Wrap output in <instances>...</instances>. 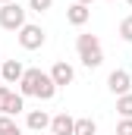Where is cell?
<instances>
[{
    "instance_id": "obj_10",
    "label": "cell",
    "mask_w": 132,
    "mask_h": 135,
    "mask_svg": "<svg viewBox=\"0 0 132 135\" xmlns=\"http://www.w3.org/2000/svg\"><path fill=\"white\" fill-rule=\"evenodd\" d=\"M76 50H79V57H82V54L104 50V47H101V38H98V35H79V38H76Z\"/></svg>"
},
{
    "instance_id": "obj_16",
    "label": "cell",
    "mask_w": 132,
    "mask_h": 135,
    "mask_svg": "<svg viewBox=\"0 0 132 135\" xmlns=\"http://www.w3.org/2000/svg\"><path fill=\"white\" fill-rule=\"evenodd\" d=\"M120 38H123L126 44H132V16H126V19L120 22Z\"/></svg>"
},
{
    "instance_id": "obj_20",
    "label": "cell",
    "mask_w": 132,
    "mask_h": 135,
    "mask_svg": "<svg viewBox=\"0 0 132 135\" xmlns=\"http://www.w3.org/2000/svg\"><path fill=\"white\" fill-rule=\"evenodd\" d=\"M76 3H82V6H91V3H95V0H76Z\"/></svg>"
},
{
    "instance_id": "obj_8",
    "label": "cell",
    "mask_w": 132,
    "mask_h": 135,
    "mask_svg": "<svg viewBox=\"0 0 132 135\" xmlns=\"http://www.w3.org/2000/svg\"><path fill=\"white\" fill-rule=\"evenodd\" d=\"M25 126H29L32 132H47V129H50V116H47L44 110H29Z\"/></svg>"
},
{
    "instance_id": "obj_3",
    "label": "cell",
    "mask_w": 132,
    "mask_h": 135,
    "mask_svg": "<svg viewBox=\"0 0 132 135\" xmlns=\"http://www.w3.org/2000/svg\"><path fill=\"white\" fill-rule=\"evenodd\" d=\"M16 38H19V47H22V50H41V47H44V41H47V32H44L41 25L25 22V25L16 32Z\"/></svg>"
},
{
    "instance_id": "obj_12",
    "label": "cell",
    "mask_w": 132,
    "mask_h": 135,
    "mask_svg": "<svg viewBox=\"0 0 132 135\" xmlns=\"http://www.w3.org/2000/svg\"><path fill=\"white\" fill-rule=\"evenodd\" d=\"M72 135H98V123L91 116H79L72 123Z\"/></svg>"
},
{
    "instance_id": "obj_7",
    "label": "cell",
    "mask_w": 132,
    "mask_h": 135,
    "mask_svg": "<svg viewBox=\"0 0 132 135\" xmlns=\"http://www.w3.org/2000/svg\"><path fill=\"white\" fill-rule=\"evenodd\" d=\"M88 19H91V6H82V3H69V9H66V22H69V25L82 28Z\"/></svg>"
},
{
    "instance_id": "obj_21",
    "label": "cell",
    "mask_w": 132,
    "mask_h": 135,
    "mask_svg": "<svg viewBox=\"0 0 132 135\" xmlns=\"http://www.w3.org/2000/svg\"><path fill=\"white\" fill-rule=\"evenodd\" d=\"M3 3H10V0H0V6H3Z\"/></svg>"
},
{
    "instance_id": "obj_11",
    "label": "cell",
    "mask_w": 132,
    "mask_h": 135,
    "mask_svg": "<svg viewBox=\"0 0 132 135\" xmlns=\"http://www.w3.org/2000/svg\"><path fill=\"white\" fill-rule=\"evenodd\" d=\"M22 110H25V98H22L19 91H10V98H6V107H3V116H13V119H16Z\"/></svg>"
},
{
    "instance_id": "obj_19",
    "label": "cell",
    "mask_w": 132,
    "mask_h": 135,
    "mask_svg": "<svg viewBox=\"0 0 132 135\" xmlns=\"http://www.w3.org/2000/svg\"><path fill=\"white\" fill-rule=\"evenodd\" d=\"M10 85H0V113H3V107H6V98H10Z\"/></svg>"
},
{
    "instance_id": "obj_18",
    "label": "cell",
    "mask_w": 132,
    "mask_h": 135,
    "mask_svg": "<svg viewBox=\"0 0 132 135\" xmlns=\"http://www.w3.org/2000/svg\"><path fill=\"white\" fill-rule=\"evenodd\" d=\"M116 135H132V119H120L116 123Z\"/></svg>"
},
{
    "instance_id": "obj_17",
    "label": "cell",
    "mask_w": 132,
    "mask_h": 135,
    "mask_svg": "<svg viewBox=\"0 0 132 135\" xmlns=\"http://www.w3.org/2000/svg\"><path fill=\"white\" fill-rule=\"evenodd\" d=\"M50 6H54V0H29V9L32 13H47Z\"/></svg>"
},
{
    "instance_id": "obj_5",
    "label": "cell",
    "mask_w": 132,
    "mask_h": 135,
    "mask_svg": "<svg viewBox=\"0 0 132 135\" xmlns=\"http://www.w3.org/2000/svg\"><path fill=\"white\" fill-rule=\"evenodd\" d=\"M107 88L120 98V94H129L132 91V75L126 72V69H113L110 75H107Z\"/></svg>"
},
{
    "instance_id": "obj_13",
    "label": "cell",
    "mask_w": 132,
    "mask_h": 135,
    "mask_svg": "<svg viewBox=\"0 0 132 135\" xmlns=\"http://www.w3.org/2000/svg\"><path fill=\"white\" fill-rule=\"evenodd\" d=\"M116 113H120V119H132V91L116 98Z\"/></svg>"
},
{
    "instance_id": "obj_14",
    "label": "cell",
    "mask_w": 132,
    "mask_h": 135,
    "mask_svg": "<svg viewBox=\"0 0 132 135\" xmlns=\"http://www.w3.org/2000/svg\"><path fill=\"white\" fill-rule=\"evenodd\" d=\"M0 135H22V126H19L13 116H3V113H0Z\"/></svg>"
},
{
    "instance_id": "obj_9",
    "label": "cell",
    "mask_w": 132,
    "mask_h": 135,
    "mask_svg": "<svg viewBox=\"0 0 132 135\" xmlns=\"http://www.w3.org/2000/svg\"><path fill=\"white\" fill-rule=\"evenodd\" d=\"M72 116L69 113H57V116H50V135H72Z\"/></svg>"
},
{
    "instance_id": "obj_22",
    "label": "cell",
    "mask_w": 132,
    "mask_h": 135,
    "mask_svg": "<svg viewBox=\"0 0 132 135\" xmlns=\"http://www.w3.org/2000/svg\"><path fill=\"white\" fill-rule=\"evenodd\" d=\"M126 3H129V6H132V0H126Z\"/></svg>"
},
{
    "instance_id": "obj_2",
    "label": "cell",
    "mask_w": 132,
    "mask_h": 135,
    "mask_svg": "<svg viewBox=\"0 0 132 135\" xmlns=\"http://www.w3.org/2000/svg\"><path fill=\"white\" fill-rule=\"evenodd\" d=\"M25 6H19L16 0H10V3H3L0 6V28H6V32H19L22 25H25Z\"/></svg>"
},
{
    "instance_id": "obj_15",
    "label": "cell",
    "mask_w": 132,
    "mask_h": 135,
    "mask_svg": "<svg viewBox=\"0 0 132 135\" xmlns=\"http://www.w3.org/2000/svg\"><path fill=\"white\" fill-rule=\"evenodd\" d=\"M79 60H82V66H85V69H98L101 63H104V50H91V54H82Z\"/></svg>"
},
{
    "instance_id": "obj_4",
    "label": "cell",
    "mask_w": 132,
    "mask_h": 135,
    "mask_svg": "<svg viewBox=\"0 0 132 135\" xmlns=\"http://www.w3.org/2000/svg\"><path fill=\"white\" fill-rule=\"evenodd\" d=\"M47 75H50V82H54L57 88H66V85H72V82H76V69L69 66L66 60H57V63L50 66Z\"/></svg>"
},
{
    "instance_id": "obj_1",
    "label": "cell",
    "mask_w": 132,
    "mask_h": 135,
    "mask_svg": "<svg viewBox=\"0 0 132 135\" xmlns=\"http://www.w3.org/2000/svg\"><path fill=\"white\" fill-rule=\"evenodd\" d=\"M19 94L22 98H38V101H50L57 94V85L50 82V75L44 69H25L19 79Z\"/></svg>"
},
{
    "instance_id": "obj_6",
    "label": "cell",
    "mask_w": 132,
    "mask_h": 135,
    "mask_svg": "<svg viewBox=\"0 0 132 135\" xmlns=\"http://www.w3.org/2000/svg\"><path fill=\"white\" fill-rule=\"evenodd\" d=\"M22 72H25V66H22L19 60H3V63H0V82H3V85H19Z\"/></svg>"
}]
</instances>
